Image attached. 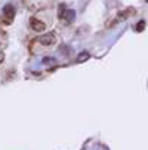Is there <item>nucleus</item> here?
Listing matches in <instances>:
<instances>
[{
  "label": "nucleus",
  "instance_id": "8",
  "mask_svg": "<svg viewBox=\"0 0 148 150\" xmlns=\"http://www.w3.org/2000/svg\"><path fill=\"white\" fill-rule=\"evenodd\" d=\"M3 61H5V54H3L2 51H0V64H2Z\"/></svg>",
  "mask_w": 148,
  "mask_h": 150
},
{
  "label": "nucleus",
  "instance_id": "7",
  "mask_svg": "<svg viewBox=\"0 0 148 150\" xmlns=\"http://www.w3.org/2000/svg\"><path fill=\"white\" fill-rule=\"evenodd\" d=\"M144 28H145V21H144V19H141L139 23L136 24V31H138V33H141V31H144Z\"/></svg>",
  "mask_w": 148,
  "mask_h": 150
},
{
  "label": "nucleus",
  "instance_id": "2",
  "mask_svg": "<svg viewBox=\"0 0 148 150\" xmlns=\"http://www.w3.org/2000/svg\"><path fill=\"white\" fill-rule=\"evenodd\" d=\"M30 25L33 27L34 31H45L46 30V24L41 23V21H39L37 18H31L30 19Z\"/></svg>",
  "mask_w": 148,
  "mask_h": 150
},
{
  "label": "nucleus",
  "instance_id": "6",
  "mask_svg": "<svg viewBox=\"0 0 148 150\" xmlns=\"http://www.w3.org/2000/svg\"><path fill=\"white\" fill-rule=\"evenodd\" d=\"M90 58V54H88V52H81L80 55H79V58H77V62H84V61H88Z\"/></svg>",
  "mask_w": 148,
  "mask_h": 150
},
{
  "label": "nucleus",
  "instance_id": "5",
  "mask_svg": "<svg viewBox=\"0 0 148 150\" xmlns=\"http://www.w3.org/2000/svg\"><path fill=\"white\" fill-rule=\"evenodd\" d=\"M67 12V8H65V3H61L59 5V11H58V18L59 19H64V15Z\"/></svg>",
  "mask_w": 148,
  "mask_h": 150
},
{
  "label": "nucleus",
  "instance_id": "4",
  "mask_svg": "<svg viewBox=\"0 0 148 150\" xmlns=\"http://www.w3.org/2000/svg\"><path fill=\"white\" fill-rule=\"evenodd\" d=\"M74 16H76V12L73 9H67L65 15H64V19H65V23L67 24H71L73 21H74Z\"/></svg>",
  "mask_w": 148,
  "mask_h": 150
},
{
  "label": "nucleus",
  "instance_id": "1",
  "mask_svg": "<svg viewBox=\"0 0 148 150\" xmlns=\"http://www.w3.org/2000/svg\"><path fill=\"white\" fill-rule=\"evenodd\" d=\"M37 42H40V45H43V46H52L56 42V36H55V33H46L43 36H40L37 39Z\"/></svg>",
  "mask_w": 148,
  "mask_h": 150
},
{
  "label": "nucleus",
  "instance_id": "3",
  "mask_svg": "<svg viewBox=\"0 0 148 150\" xmlns=\"http://www.w3.org/2000/svg\"><path fill=\"white\" fill-rule=\"evenodd\" d=\"M3 13H5V18H9V23H12L13 18H15V8L8 3V5L3 8Z\"/></svg>",
  "mask_w": 148,
  "mask_h": 150
},
{
  "label": "nucleus",
  "instance_id": "9",
  "mask_svg": "<svg viewBox=\"0 0 148 150\" xmlns=\"http://www.w3.org/2000/svg\"><path fill=\"white\" fill-rule=\"evenodd\" d=\"M147 3H148V0H147Z\"/></svg>",
  "mask_w": 148,
  "mask_h": 150
}]
</instances>
